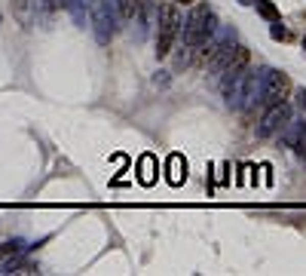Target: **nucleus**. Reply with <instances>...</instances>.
<instances>
[{"label": "nucleus", "instance_id": "obj_1", "mask_svg": "<svg viewBox=\"0 0 306 276\" xmlns=\"http://www.w3.org/2000/svg\"><path fill=\"white\" fill-rule=\"evenodd\" d=\"M211 31H215V12L205 3H199L193 9V15L187 18V25H184V43L187 46H199V43L208 40Z\"/></svg>", "mask_w": 306, "mask_h": 276}, {"label": "nucleus", "instance_id": "obj_2", "mask_svg": "<svg viewBox=\"0 0 306 276\" xmlns=\"http://www.w3.org/2000/svg\"><path fill=\"white\" fill-rule=\"evenodd\" d=\"M178 28H181V15H178V6L175 3H166L162 12H159V34H156V55H169L175 37H178Z\"/></svg>", "mask_w": 306, "mask_h": 276}, {"label": "nucleus", "instance_id": "obj_3", "mask_svg": "<svg viewBox=\"0 0 306 276\" xmlns=\"http://www.w3.org/2000/svg\"><path fill=\"white\" fill-rule=\"evenodd\" d=\"M288 120H291V108H288V101L270 104L267 114H264V120L257 123V138H270V135H276L279 129H285Z\"/></svg>", "mask_w": 306, "mask_h": 276}, {"label": "nucleus", "instance_id": "obj_4", "mask_svg": "<svg viewBox=\"0 0 306 276\" xmlns=\"http://www.w3.org/2000/svg\"><path fill=\"white\" fill-rule=\"evenodd\" d=\"M291 95V80H288V74H282V71H273L270 77H267V86H264V104L270 108V104H279V101H285Z\"/></svg>", "mask_w": 306, "mask_h": 276}, {"label": "nucleus", "instance_id": "obj_5", "mask_svg": "<svg viewBox=\"0 0 306 276\" xmlns=\"http://www.w3.org/2000/svg\"><path fill=\"white\" fill-rule=\"evenodd\" d=\"M138 181H141L144 187H150V184L156 181V157H153V154H144V157L138 160Z\"/></svg>", "mask_w": 306, "mask_h": 276}, {"label": "nucleus", "instance_id": "obj_6", "mask_svg": "<svg viewBox=\"0 0 306 276\" xmlns=\"http://www.w3.org/2000/svg\"><path fill=\"white\" fill-rule=\"evenodd\" d=\"M285 126H288V129H285V135H282V138H285V144H288V147L303 151V144H306V123H291V120H288Z\"/></svg>", "mask_w": 306, "mask_h": 276}, {"label": "nucleus", "instance_id": "obj_7", "mask_svg": "<svg viewBox=\"0 0 306 276\" xmlns=\"http://www.w3.org/2000/svg\"><path fill=\"white\" fill-rule=\"evenodd\" d=\"M184 178H187V160L181 157V154H172L169 157V184H184Z\"/></svg>", "mask_w": 306, "mask_h": 276}, {"label": "nucleus", "instance_id": "obj_8", "mask_svg": "<svg viewBox=\"0 0 306 276\" xmlns=\"http://www.w3.org/2000/svg\"><path fill=\"white\" fill-rule=\"evenodd\" d=\"M31 3H34V0H12V12H15V18H18L25 28H31V22H34V15H31Z\"/></svg>", "mask_w": 306, "mask_h": 276}, {"label": "nucleus", "instance_id": "obj_9", "mask_svg": "<svg viewBox=\"0 0 306 276\" xmlns=\"http://www.w3.org/2000/svg\"><path fill=\"white\" fill-rule=\"evenodd\" d=\"M257 12L267 18V22H279V9L273 0H257Z\"/></svg>", "mask_w": 306, "mask_h": 276}, {"label": "nucleus", "instance_id": "obj_10", "mask_svg": "<svg viewBox=\"0 0 306 276\" xmlns=\"http://www.w3.org/2000/svg\"><path fill=\"white\" fill-rule=\"evenodd\" d=\"M116 3H120L123 18H135V12H138V0H116Z\"/></svg>", "mask_w": 306, "mask_h": 276}, {"label": "nucleus", "instance_id": "obj_11", "mask_svg": "<svg viewBox=\"0 0 306 276\" xmlns=\"http://www.w3.org/2000/svg\"><path fill=\"white\" fill-rule=\"evenodd\" d=\"M18 246H21V243H3V246H0V264H3V261H9V258L18 252Z\"/></svg>", "mask_w": 306, "mask_h": 276}, {"label": "nucleus", "instance_id": "obj_12", "mask_svg": "<svg viewBox=\"0 0 306 276\" xmlns=\"http://www.w3.org/2000/svg\"><path fill=\"white\" fill-rule=\"evenodd\" d=\"M273 37H276V40H288V31H285V28H279V25H276V28H273Z\"/></svg>", "mask_w": 306, "mask_h": 276}, {"label": "nucleus", "instance_id": "obj_13", "mask_svg": "<svg viewBox=\"0 0 306 276\" xmlns=\"http://www.w3.org/2000/svg\"><path fill=\"white\" fill-rule=\"evenodd\" d=\"M297 98H300V108L306 111V89H300V95H297Z\"/></svg>", "mask_w": 306, "mask_h": 276}, {"label": "nucleus", "instance_id": "obj_14", "mask_svg": "<svg viewBox=\"0 0 306 276\" xmlns=\"http://www.w3.org/2000/svg\"><path fill=\"white\" fill-rule=\"evenodd\" d=\"M46 3H49V6H61V0H46Z\"/></svg>", "mask_w": 306, "mask_h": 276}, {"label": "nucleus", "instance_id": "obj_15", "mask_svg": "<svg viewBox=\"0 0 306 276\" xmlns=\"http://www.w3.org/2000/svg\"><path fill=\"white\" fill-rule=\"evenodd\" d=\"M178 3H193V0H178Z\"/></svg>", "mask_w": 306, "mask_h": 276}, {"label": "nucleus", "instance_id": "obj_16", "mask_svg": "<svg viewBox=\"0 0 306 276\" xmlns=\"http://www.w3.org/2000/svg\"><path fill=\"white\" fill-rule=\"evenodd\" d=\"M303 160H306V144H303Z\"/></svg>", "mask_w": 306, "mask_h": 276}, {"label": "nucleus", "instance_id": "obj_17", "mask_svg": "<svg viewBox=\"0 0 306 276\" xmlns=\"http://www.w3.org/2000/svg\"><path fill=\"white\" fill-rule=\"evenodd\" d=\"M303 49H306V37H303Z\"/></svg>", "mask_w": 306, "mask_h": 276}]
</instances>
